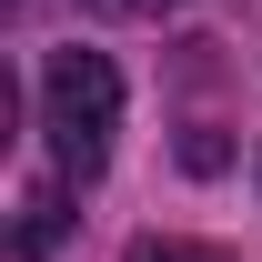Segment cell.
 <instances>
[{
    "label": "cell",
    "instance_id": "cell-1",
    "mask_svg": "<svg viewBox=\"0 0 262 262\" xmlns=\"http://www.w3.org/2000/svg\"><path fill=\"white\" fill-rule=\"evenodd\" d=\"M40 131H51V162L71 182H91L111 162V131H121V71L101 61V51H51L40 61Z\"/></svg>",
    "mask_w": 262,
    "mask_h": 262
},
{
    "label": "cell",
    "instance_id": "cell-2",
    "mask_svg": "<svg viewBox=\"0 0 262 262\" xmlns=\"http://www.w3.org/2000/svg\"><path fill=\"white\" fill-rule=\"evenodd\" d=\"M61 242H71V202H61V182H31V192H20V222H10V252L40 262V252H61Z\"/></svg>",
    "mask_w": 262,
    "mask_h": 262
},
{
    "label": "cell",
    "instance_id": "cell-3",
    "mask_svg": "<svg viewBox=\"0 0 262 262\" xmlns=\"http://www.w3.org/2000/svg\"><path fill=\"white\" fill-rule=\"evenodd\" d=\"M91 10H121V20H162V10H182V0H91Z\"/></svg>",
    "mask_w": 262,
    "mask_h": 262
}]
</instances>
